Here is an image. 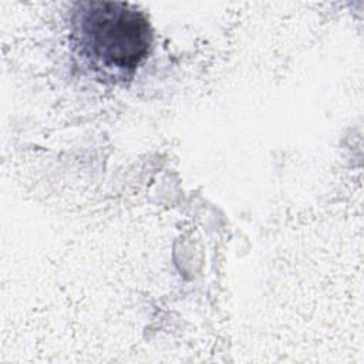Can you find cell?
Here are the masks:
<instances>
[{
  "mask_svg": "<svg viewBox=\"0 0 364 364\" xmlns=\"http://www.w3.org/2000/svg\"><path fill=\"white\" fill-rule=\"evenodd\" d=\"M77 7L73 36L91 67L118 77L145 60L154 34L142 11L119 1H84Z\"/></svg>",
  "mask_w": 364,
  "mask_h": 364,
  "instance_id": "6da1fadb",
  "label": "cell"
}]
</instances>
